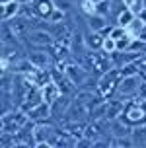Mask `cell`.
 Wrapping results in <instances>:
<instances>
[{"instance_id":"obj_9","label":"cell","mask_w":146,"mask_h":148,"mask_svg":"<svg viewBox=\"0 0 146 148\" xmlns=\"http://www.w3.org/2000/svg\"><path fill=\"white\" fill-rule=\"evenodd\" d=\"M33 6H35V12H37V16H39V20L47 22L49 16L53 14V10L57 8V4H55V0H35Z\"/></svg>"},{"instance_id":"obj_11","label":"cell","mask_w":146,"mask_h":148,"mask_svg":"<svg viewBox=\"0 0 146 148\" xmlns=\"http://www.w3.org/2000/svg\"><path fill=\"white\" fill-rule=\"evenodd\" d=\"M134 18H136V12L132 10V8L129 6H123L119 12H117V18H115V22L117 25H123V27H129L132 22H134Z\"/></svg>"},{"instance_id":"obj_5","label":"cell","mask_w":146,"mask_h":148,"mask_svg":"<svg viewBox=\"0 0 146 148\" xmlns=\"http://www.w3.org/2000/svg\"><path fill=\"white\" fill-rule=\"evenodd\" d=\"M25 57L33 64V68H53V62H55V57L49 49H31Z\"/></svg>"},{"instance_id":"obj_17","label":"cell","mask_w":146,"mask_h":148,"mask_svg":"<svg viewBox=\"0 0 146 148\" xmlns=\"http://www.w3.org/2000/svg\"><path fill=\"white\" fill-rule=\"evenodd\" d=\"M121 4H123V6L132 8L134 12H138L140 8H142V0H121Z\"/></svg>"},{"instance_id":"obj_12","label":"cell","mask_w":146,"mask_h":148,"mask_svg":"<svg viewBox=\"0 0 146 148\" xmlns=\"http://www.w3.org/2000/svg\"><path fill=\"white\" fill-rule=\"evenodd\" d=\"M131 138L134 146H146V123L144 125H136L131 131Z\"/></svg>"},{"instance_id":"obj_16","label":"cell","mask_w":146,"mask_h":148,"mask_svg":"<svg viewBox=\"0 0 146 148\" xmlns=\"http://www.w3.org/2000/svg\"><path fill=\"white\" fill-rule=\"evenodd\" d=\"M55 4H57V8H60V10L68 12V10H74L76 0H55Z\"/></svg>"},{"instance_id":"obj_3","label":"cell","mask_w":146,"mask_h":148,"mask_svg":"<svg viewBox=\"0 0 146 148\" xmlns=\"http://www.w3.org/2000/svg\"><path fill=\"white\" fill-rule=\"evenodd\" d=\"M57 66H60L62 70H64L66 78L72 82L76 88H84V84H86V78H88V72L84 70V68L78 64V62H55Z\"/></svg>"},{"instance_id":"obj_14","label":"cell","mask_w":146,"mask_h":148,"mask_svg":"<svg viewBox=\"0 0 146 148\" xmlns=\"http://www.w3.org/2000/svg\"><path fill=\"white\" fill-rule=\"evenodd\" d=\"M111 6H113V0H101V2H97L95 12L101 14V16H109L111 14Z\"/></svg>"},{"instance_id":"obj_13","label":"cell","mask_w":146,"mask_h":148,"mask_svg":"<svg viewBox=\"0 0 146 148\" xmlns=\"http://www.w3.org/2000/svg\"><path fill=\"white\" fill-rule=\"evenodd\" d=\"M64 20H66V12H64V10H60V8H55L53 14L49 16L47 23H62Z\"/></svg>"},{"instance_id":"obj_7","label":"cell","mask_w":146,"mask_h":148,"mask_svg":"<svg viewBox=\"0 0 146 148\" xmlns=\"http://www.w3.org/2000/svg\"><path fill=\"white\" fill-rule=\"evenodd\" d=\"M60 96H62V92H60V86H58L55 80H51L49 84H45L43 88H41V97H43L45 103H49V105H53Z\"/></svg>"},{"instance_id":"obj_20","label":"cell","mask_w":146,"mask_h":148,"mask_svg":"<svg viewBox=\"0 0 146 148\" xmlns=\"http://www.w3.org/2000/svg\"><path fill=\"white\" fill-rule=\"evenodd\" d=\"M0 2H2V4H8V2H12V0H0Z\"/></svg>"},{"instance_id":"obj_2","label":"cell","mask_w":146,"mask_h":148,"mask_svg":"<svg viewBox=\"0 0 146 148\" xmlns=\"http://www.w3.org/2000/svg\"><path fill=\"white\" fill-rule=\"evenodd\" d=\"M25 39L29 41V45L33 49H51V45L57 41V37L53 35L49 29H41V27H35V29H29L25 33Z\"/></svg>"},{"instance_id":"obj_18","label":"cell","mask_w":146,"mask_h":148,"mask_svg":"<svg viewBox=\"0 0 146 148\" xmlns=\"http://www.w3.org/2000/svg\"><path fill=\"white\" fill-rule=\"evenodd\" d=\"M136 16H138V20H142L146 23V8H140L138 12H136Z\"/></svg>"},{"instance_id":"obj_15","label":"cell","mask_w":146,"mask_h":148,"mask_svg":"<svg viewBox=\"0 0 146 148\" xmlns=\"http://www.w3.org/2000/svg\"><path fill=\"white\" fill-rule=\"evenodd\" d=\"M103 51L107 53V55H113V53H117V41L113 39V37L105 35V39H103Z\"/></svg>"},{"instance_id":"obj_4","label":"cell","mask_w":146,"mask_h":148,"mask_svg":"<svg viewBox=\"0 0 146 148\" xmlns=\"http://www.w3.org/2000/svg\"><path fill=\"white\" fill-rule=\"evenodd\" d=\"M142 84V78L140 74L136 76H123L119 86H117V96L125 99V97H132V96H138V88Z\"/></svg>"},{"instance_id":"obj_6","label":"cell","mask_w":146,"mask_h":148,"mask_svg":"<svg viewBox=\"0 0 146 148\" xmlns=\"http://www.w3.org/2000/svg\"><path fill=\"white\" fill-rule=\"evenodd\" d=\"M103 35L101 31H94V29H88L84 33V43H86L88 51H103Z\"/></svg>"},{"instance_id":"obj_21","label":"cell","mask_w":146,"mask_h":148,"mask_svg":"<svg viewBox=\"0 0 146 148\" xmlns=\"http://www.w3.org/2000/svg\"><path fill=\"white\" fill-rule=\"evenodd\" d=\"M94 2H101V0H94Z\"/></svg>"},{"instance_id":"obj_1","label":"cell","mask_w":146,"mask_h":148,"mask_svg":"<svg viewBox=\"0 0 146 148\" xmlns=\"http://www.w3.org/2000/svg\"><path fill=\"white\" fill-rule=\"evenodd\" d=\"M121 78H123V76H121V70H119V68H111L107 72H103L101 76L97 78V84H95L97 94L101 97H111L117 92V86H119Z\"/></svg>"},{"instance_id":"obj_19","label":"cell","mask_w":146,"mask_h":148,"mask_svg":"<svg viewBox=\"0 0 146 148\" xmlns=\"http://www.w3.org/2000/svg\"><path fill=\"white\" fill-rule=\"evenodd\" d=\"M31 2H35V0H20V4H31Z\"/></svg>"},{"instance_id":"obj_8","label":"cell","mask_w":146,"mask_h":148,"mask_svg":"<svg viewBox=\"0 0 146 148\" xmlns=\"http://www.w3.org/2000/svg\"><path fill=\"white\" fill-rule=\"evenodd\" d=\"M86 25L88 29H94V31H105L109 27V22H107V16H101V14H88L86 16Z\"/></svg>"},{"instance_id":"obj_10","label":"cell","mask_w":146,"mask_h":148,"mask_svg":"<svg viewBox=\"0 0 146 148\" xmlns=\"http://www.w3.org/2000/svg\"><path fill=\"white\" fill-rule=\"evenodd\" d=\"M22 14V4L20 0H12L8 4H2V22H10Z\"/></svg>"}]
</instances>
